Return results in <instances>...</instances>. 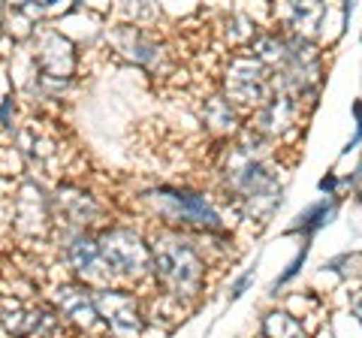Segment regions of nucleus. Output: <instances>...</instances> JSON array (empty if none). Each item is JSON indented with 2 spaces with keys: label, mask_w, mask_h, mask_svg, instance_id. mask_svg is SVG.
Returning <instances> with one entry per match:
<instances>
[{
  "label": "nucleus",
  "mask_w": 362,
  "mask_h": 338,
  "mask_svg": "<svg viewBox=\"0 0 362 338\" xmlns=\"http://www.w3.org/2000/svg\"><path fill=\"white\" fill-rule=\"evenodd\" d=\"M317 190H320L323 197H341V190H344V175H338L335 169H329L320 182H317Z\"/></svg>",
  "instance_id": "obj_14"
},
{
  "label": "nucleus",
  "mask_w": 362,
  "mask_h": 338,
  "mask_svg": "<svg viewBox=\"0 0 362 338\" xmlns=\"http://www.w3.org/2000/svg\"><path fill=\"white\" fill-rule=\"evenodd\" d=\"M259 335L263 338H311L308 326H305L296 314L287 308H272L259 320Z\"/></svg>",
  "instance_id": "obj_7"
},
{
  "label": "nucleus",
  "mask_w": 362,
  "mask_h": 338,
  "mask_svg": "<svg viewBox=\"0 0 362 338\" xmlns=\"http://www.w3.org/2000/svg\"><path fill=\"white\" fill-rule=\"evenodd\" d=\"M350 112H354V136L347 139V145L341 148V157H347V154H354L359 145H362V100H354V106H350Z\"/></svg>",
  "instance_id": "obj_13"
},
{
  "label": "nucleus",
  "mask_w": 362,
  "mask_h": 338,
  "mask_svg": "<svg viewBox=\"0 0 362 338\" xmlns=\"http://www.w3.org/2000/svg\"><path fill=\"white\" fill-rule=\"evenodd\" d=\"M97 242H100L103 266H109L112 272H118V275H142L151 263L148 247L130 230H109L100 235Z\"/></svg>",
  "instance_id": "obj_2"
},
{
  "label": "nucleus",
  "mask_w": 362,
  "mask_h": 338,
  "mask_svg": "<svg viewBox=\"0 0 362 338\" xmlns=\"http://www.w3.org/2000/svg\"><path fill=\"white\" fill-rule=\"evenodd\" d=\"M58 305L66 317H73L76 323L82 326H90L100 314H97V305H94V293H88L85 287H61L58 290Z\"/></svg>",
  "instance_id": "obj_8"
},
{
  "label": "nucleus",
  "mask_w": 362,
  "mask_h": 338,
  "mask_svg": "<svg viewBox=\"0 0 362 338\" xmlns=\"http://www.w3.org/2000/svg\"><path fill=\"white\" fill-rule=\"evenodd\" d=\"M97 314L106 320L109 332L115 338H139L142 317L136 311V299L124 290H97L94 293Z\"/></svg>",
  "instance_id": "obj_4"
},
{
  "label": "nucleus",
  "mask_w": 362,
  "mask_h": 338,
  "mask_svg": "<svg viewBox=\"0 0 362 338\" xmlns=\"http://www.w3.org/2000/svg\"><path fill=\"white\" fill-rule=\"evenodd\" d=\"M320 269L335 275L338 281H354L362 275V251H344V254L332 257V260H326Z\"/></svg>",
  "instance_id": "obj_10"
},
{
  "label": "nucleus",
  "mask_w": 362,
  "mask_h": 338,
  "mask_svg": "<svg viewBox=\"0 0 362 338\" xmlns=\"http://www.w3.org/2000/svg\"><path fill=\"white\" fill-rule=\"evenodd\" d=\"M66 257H70V266L82 275H97V266L103 263V257H100V242L90 239V235H78V239L70 245Z\"/></svg>",
  "instance_id": "obj_9"
},
{
  "label": "nucleus",
  "mask_w": 362,
  "mask_h": 338,
  "mask_svg": "<svg viewBox=\"0 0 362 338\" xmlns=\"http://www.w3.org/2000/svg\"><path fill=\"white\" fill-rule=\"evenodd\" d=\"M157 197L163 199V206H166V211H169V218L173 221L190 223V227H199V230H209V233H221L223 230L221 215L209 206L206 197L190 194V190H175V187L157 190Z\"/></svg>",
  "instance_id": "obj_3"
},
{
  "label": "nucleus",
  "mask_w": 362,
  "mask_h": 338,
  "mask_svg": "<svg viewBox=\"0 0 362 338\" xmlns=\"http://www.w3.org/2000/svg\"><path fill=\"white\" fill-rule=\"evenodd\" d=\"M299 112H302L299 100H293L290 94H272L266 103L257 109V115H254V130H259L263 136H278V133L296 127Z\"/></svg>",
  "instance_id": "obj_5"
},
{
  "label": "nucleus",
  "mask_w": 362,
  "mask_h": 338,
  "mask_svg": "<svg viewBox=\"0 0 362 338\" xmlns=\"http://www.w3.org/2000/svg\"><path fill=\"white\" fill-rule=\"evenodd\" d=\"M206 121L218 130H233L235 127V103H230L226 94L211 97L206 103Z\"/></svg>",
  "instance_id": "obj_11"
},
{
  "label": "nucleus",
  "mask_w": 362,
  "mask_h": 338,
  "mask_svg": "<svg viewBox=\"0 0 362 338\" xmlns=\"http://www.w3.org/2000/svg\"><path fill=\"white\" fill-rule=\"evenodd\" d=\"M347 314L356 320V326L362 330V284H354L347 290Z\"/></svg>",
  "instance_id": "obj_15"
},
{
  "label": "nucleus",
  "mask_w": 362,
  "mask_h": 338,
  "mask_svg": "<svg viewBox=\"0 0 362 338\" xmlns=\"http://www.w3.org/2000/svg\"><path fill=\"white\" fill-rule=\"evenodd\" d=\"M308 254H311V245L305 242V245H302V251H299V254H296V257H293V260L287 263V269H284V272H281L275 281H272V287H269V293H272V296H278V290H284V287L290 284V281H293V278H296V275L302 272V269H305V263H308Z\"/></svg>",
  "instance_id": "obj_12"
},
{
  "label": "nucleus",
  "mask_w": 362,
  "mask_h": 338,
  "mask_svg": "<svg viewBox=\"0 0 362 338\" xmlns=\"http://www.w3.org/2000/svg\"><path fill=\"white\" fill-rule=\"evenodd\" d=\"M359 42H362V30H359Z\"/></svg>",
  "instance_id": "obj_17"
},
{
  "label": "nucleus",
  "mask_w": 362,
  "mask_h": 338,
  "mask_svg": "<svg viewBox=\"0 0 362 338\" xmlns=\"http://www.w3.org/2000/svg\"><path fill=\"white\" fill-rule=\"evenodd\" d=\"M251 284H254V269H247V272H242V275L230 284V299H242L245 290L251 287Z\"/></svg>",
  "instance_id": "obj_16"
},
{
  "label": "nucleus",
  "mask_w": 362,
  "mask_h": 338,
  "mask_svg": "<svg viewBox=\"0 0 362 338\" xmlns=\"http://www.w3.org/2000/svg\"><path fill=\"white\" fill-rule=\"evenodd\" d=\"M154 272L173 293H197L202 278H206V266H202L199 254L185 239H166L157 242L154 247Z\"/></svg>",
  "instance_id": "obj_1"
},
{
  "label": "nucleus",
  "mask_w": 362,
  "mask_h": 338,
  "mask_svg": "<svg viewBox=\"0 0 362 338\" xmlns=\"http://www.w3.org/2000/svg\"><path fill=\"white\" fill-rule=\"evenodd\" d=\"M338 211H341V197H320L314 199L311 206H305L293 223L287 227V235H302L305 242H311L317 233L326 230L329 223L338 218Z\"/></svg>",
  "instance_id": "obj_6"
}]
</instances>
